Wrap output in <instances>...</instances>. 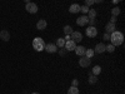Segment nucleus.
Wrapping results in <instances>:
<instances>
[{"mask_svg":"<svg viewBox=\"0 0 125 94\" xmlns=\"http://www.w3.org/2000/svg\"><path fill=\"white\" fill-rule=\"evenodd\" d=\"M110 40H111V45L113 47H119L123 44V41H124V35L121 31H113V33L110 34Z\"/></svg>","mask_w":125,"mask_h":94,"instance_id":"nucleus-1","label":"nucleus"},{"mask_svg":"<svg viewBox=\"0 0 125 94\" xmlns=\"http://www.w3.org/2000/svg\"><path fill=\"white\" fill-rule=\"evenodd\" d=\"M33 48L34 50L36 51H43L45 49V43H44V40L41 39V38H35L33 40Z\"/></svg>","mask_w":125,"mask_h":94,"instance_id":"nucleus-2","label":"nucleus"},{"mask_svg":"<svg viewBox=\"0 0 125 94\" xmlns=\"http://www.w3.org/2000/svg\"><path fill=\"white\" fill-rule=\"evenodd\" d=\"M25 9H26V12L30 13V14H35V13H38V10H39V8H38V5L35 3H30V1L26 3Z\"/></svg>","mask_w":125,"mask_h":94,"instance_id":"nucleus-3","label":"nucleus"},{"mask_svg":"<svg viewBox=\"0 0 125 94\" xmlns=\"http://www.w3.org/2000/svg\"><path fill=\"white\" fill-rule=\"evenodd\" d=\"M90 64H91V59L86 58L85 55H84V57H80V59H79V65H80L81 68H88Z\"/></svg>","mask_w":125,"mask_h":94,"instance_id":"nucleus-4","label":"nucleus"},{"mask_svg":"<svg viewBox=\"0 0 125 94\" xmlns=\"http://www.w3.org/2000/svg\"><path fill=\"white\" fill-rule=\"evenodd\" d=\"M85 33H86V36H89V38H95L98 35V29L95 26H88Z\"/></svg>","mask_w":125,"mask_h":94,"instance_id":"nucleus-5","label":"nucleus"},{"mask_svg":"<svg viewBox=\"0 0 125 94\" xmlns=\"http://www.w3.org/2000/svg\"><path fill=\"white\" fill-rule=\"evenodd\" d=\"M70 38H71V40L74 41V43H79V41H81L83 40V34L80 33V31H73L71 33V35H70Z\"/></svg>","mask_w":125,"mask_h":94,"instance_id":"nucleus-6","label":"nucleus"},{"mask_svg":"<svg viewBox=\"0 0 125 94\" xmlns=\"http://www.w3.org/2000/svg\"><path fill=\"white\" fill-rule=\"evenodd\" d=\"M44 50H46L48 53H50V54H53V53H56L58 51V47L55 44H53V43H49V44H45V49Z\"/></svg>","mask_w":125,"mask_h":94,"instance_id":"nucleus-7","label":"nucleus"},{"mask_svg":"<svg viewBox=\"0 0 125 94\" xmlns=\"http://www.w3.org/2000/svg\"><path fill=\"white\" fill-rule=\"evenodd\" d=\"M88 22H89V19H88V16H86V15L79 16V18L76 19V24H78L79 26H84V25H86V24H88Z\"/></svg>","mask_w":125,"mask_h":94,"instance_id":"nucleus-8","label":"nucleus"},{"mask_svg":"<svg viewBox=\"0 0 125 94\" xmlns=\"http://www.w3.org/2000/svg\"><path fill=\"white\" fill-rule=\"evenodd\" d=\"M65 50L66 51H71V50H75L76 48V43H74L73 40H69V41H65Z\"/></svg>","mask_w":125,"mask_h":94,"instance_id":"nucleus-9","label":"nucleus"},{"mask_svg":"<svg viewBox=\"0 0 125 94\" xmlns=\"http://www.w3.org/2000/svg\"><path fill=\"white\" fill-rule=\"evenodd\" d=\"M104 51H105V44H104V43L96 44L95 49H94V53H95V54H103Z\"/></svg>","mask_w":125,"mask_h":94,"instance_id":"nucleus-10","label":"nucleus"},{"mask_svg":"<svg viewBox=\"0 0 125 94\" xmlns=\"http://www.w3.org/2000/svg\"><path fill=\"white\" fill-rule=\"evenodd\" d=\"M46 26H48V23H46V20H44V19H40L39 22L36 23V29L38 30H45Z\"/></svg>","mask_w":125,"mask_h":94,"instance_id":"nucleus-11","label":"nucleus"},{"mask_svg":"<svg viewBox=\"0 0 125 94\" xmlns=\"http://www.w3.org/2000/svg\"><path fill=\"white\" fill-rule=\"evenodd\" d=\"M85 51H86V48L83 47V45H79V47L75 48V53H76V55H79V57H84V55H85Z\"/></svg>","mask_w":125,"mask_h":94,"instance_id":"nucleus-12","label":"nucleus"},{"mask_svg":"<svg viewBox=\"0 0 125 94\" xmlns=\"http://www.w3.org/2000/svg\"><path fill=\"white\" fill-rule=\"evenodd\" d=\"M0 39L4 41H9L10 40V33L8 30H1L0 31Z\"/></svg>","mask_w":125,"mask_h":94,"instance_id":"nucleus-13","label":"nucleus"},{"mask_svg":"<svg viewBox=\"0 0 125 94\" xmlns=\"http://www.w3.org/2000/svg\"><path fill=\"white\" fill-rule=\"evenodd\" d=\"M69 12H70L71 14L79 13V12H80V5H79V4H71L70 8H69Z\"/></svg>","mask_w":125,"mask_h":94,"instance_id":"nucleus-14","label":"nucleus"},{"mask_svg":"<svg viewBox=\"0 0 125 94\" xmlns=\"http://www.w3.org/2000/svg\"><path fill=\"white\" fill-rule=\"evenodd\" d=\"M105 30H106V33L111 34L113 31H115V30H116V29H115V24H111V23H108V24H106V26H105Z\"/></svg>","mask_w":125,"mask_h":94,"instance_id":"nucleus-15","label":"nucleus"},{"mask_svg":"<svg viewBox=\"0 0 125 94\" xmlns=\"http://www.w3.org/2000/svg\"><path fill=\"white\" fill-rule=\"evenodd\" d=\"M100 73H101V67H100V65H95V67L93 68V70H91L90 74H93V75L98 77V75L100 74Z\"/></svg>","mask_w":125,"mask_h":94,"instance_id":"nucleus-16","label":"nucleus"},{"mask_svg":"<svg viewBox=\"0 0 125 94\" xmlns=\"http://www.w3.org/2000/svg\"><path fill=\"white\" fill-rule=\"evenodd\" d=\"M96 18V10H94V9H90L89 10V13H88V19H95Z\"/></svg>","mask_w":125,"mask_h":94,"instance_id":"nucleus-17","label":"nucleus"},{"mask_svg":"<svg viewBox=\"0 0 125 94\" xmlns=\"http://www.w3.org/2000/svg\"><path fill=\"white\" fill-rule=\"evenodd\" d=\"M55 45L59 47V48H62V47H64V45H65V40H64V38H58Z\"/></svg>","mask_w":125,"mask_h":94,"instance_id":"nucleus-18","label":"nucleus"},{"mask_svg":"<svg viewBox=\"0 0 125 94\" xmlns=\"http://www.w3.org/2000/svg\"><path fill=\"white\" fill-rule=\"evenodd\" d=\"M62 30H64L65 35H71V33H73V28H71L70 25H65Z\"/></svg>","mask_w":125,"mask_h":94,"instance_id":"nucleus-19","label":"nucleus"},{"mask_svg":"<svg viewBox=\"0 0 125 94\" xmlns=\"http://www.w3.org/2000/svg\"><path fill=\"white\" fill-rule=\"evenodd\" d=\"M68 94H79L78 87H70V88L68 89Z\"/></svg>","mask_w":125,"mask_h":94,"instance_id":"nucleus-20","label":"nucleus"},{"mask_svg":"<svg viewBox=\"0 0 125 94\" xmlns=\"http://www.w3.org/2000/svg\"><path fill=\"white\" fill-rule=\"evenodd\" d=\"M94 49H86V51H85V57L86 58H89V59H91L93 57H94Z\"/></svg>","mask_w":125,"mask_h":94,"instance_id":"nucleus-21","label":"nucleus"},{"mask_svg":"<svg viewBox=\"0 0 125 94\" xmlns=\"http://www.w3.org/2000/svg\"><path fill=\"white\" fill-rule=\"evenodd\" d=\"M89 83H90V84H96V83H98V77L90 74L89 75Z\"/></svg>","mask_w":125,"mask_h":94,"instance_id":"nucleus-22","label":"nucleus"},{"mask_svg":"<svg viewBox=\"0 0 125 94\" xmlns=\"http://www.w3.org/2000/svg\"><path fill=\"white\" fill-rule=\"evenodd\" d=\"M120 8H114V9H111V14H113V16H115V18H118V15L120 14Z\"/></svg>","mask_w":125,"mask_h":94,"instance_id":"nucleus-23","label":"nucleus"},{"mask_svg":"<svg viewBox=\"0 0 125 94\" xmlns=\"http://www.w3.org/2000/svg\"><path fill=\"white\" fill-rule=\"evenodd\" d=\"M114 50H115V47H113L111 44H108V45H105V51H109V53H113Z\"/></svg>","mask_w":125,"mask_h":94,"instance_id":"nucleus-24","label":"nucleus"},{"mask_svg":"<svg viewBox=\"0 0 125 94\" xmlns=\"http://www.w3.org/2000/svg\"><path fill=\"white\" fill-rule=\"evenodd\" d=\"M89 10H90V9H89L88 6H85V5L80 6V12H81V13H84V14H88V13H89Z\"/></svg>","mask_w":125,"mask_h":94,"instance_id":"nucleus-25","label":"nucleus"},{"mask_svg":"<svg viewBox=\"0 0 125 94\" xmlns=\"http://www.w3.org/2000/svg\"><path fill=\"white\" fill-rule=\"evenodd\" d=\"M88 24H89V26H95L96 25V20L95 19H90L88 22Z\"/></svg>","mask_w":125,"mask_h":94,"instance_id":"nucleus-26","label":"nucleus"},{"mask_svg":"<svg viewBox=\"0 0 125 94\" xmlns=\"http://www.w3.org/2000/svg\"><path fill=\"white\" fill-rule=\"evenodd\" d=\"M93 4H95V3H94V0H86V1H85V6H90V5H93Z\"/></svg>","mask_w":125,"mask_h":94,"instance_id":"nucleus-27","label":"nucleus"},{"mask_svg":"<svg viewBox=\"0 0 125 94\" xmlns=\"http://www.w3.org/2000/svg\"><path fill=\"white\" fill-rule=\"evenodd\" d=\"M78 85H79V80L78 79H74L71 82V87H78Z\"/></svg>","mask_w":125,"mask_h":94,"instance_id":"nucleus-28","label":"nucleus"},{"mask_svg":"<svg viewBox=\"0 0 125 94\" xmlns=\"http://www.w3.org/2000/svg\"><path fill=\"white\" fill-rule=\"evenodd\" d=\"M103 40H110V34L109 33H105L103 35Z\"/></svg>","mask_w":125,"mask_h":94,"instance_id":"nucleus-29","label":"nucleus"},{"mask_svg":"<svg viewBox=\"0 0 125 94\" xmlns=\"http://www.w3.org/2000/svg\"><path fill=\"white\" fill-rule=\"evenodd\" d=\"M66 53H68V51H66L65 49H62V50H59V54H60L61 57H64V55H65Z\"/></svg>","mask_w":125,"mask_h":94,"instance_id":"nucleus-30","label":"nucleus"},{"mask_svg":"<svg viewBox=\"0 0 125 94\" xmlns=\"http://www.w3.org/2000/svg\"><path fill=\"white\" fill-rule=\"evenodd\" d=\"M116 20H118V18H115V16H111V19H110V23H111V24H115V23H116Z\"/></svg>","mask_w":125,"mask_h":94,"instance_id":"nucleus-31","label":"nucleus"},{"mask_svg":"<svg viewBox=\"0 0 125 94\" xmlns=\"http://www.w3.org/2000/svg\"><path fill=\"white\" fill-rule=\"evenodd\" d=\"M31 94H39V93H31Z\"/></svg>","mask_w":125,"mask_h":94,"instance_id":"nucleus-32","label":"nucleus"}]
</instances>
